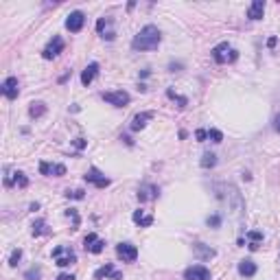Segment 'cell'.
Segmentation results:
<instances>
[{"label": "cell", "instance_id": "obj_1", "mask_svg": "<svg viewBox=\"0 0 280 280\" xmlns=\"http://www.w3.org/2000/svg\"><path fill=\"white\" fill-rule=\"evenodd\" d=\"M160 42H162L160 29L153 24H147L138 31V35H136L134 39H131V48H134V51H153V48L160 46Z\"/></svg>", "mask_w": 280, "mask_h": 280}, {"label": "cell", "instance_id": "obj_4", "mask_svg": "<svg viewBox=\"0 0 280 280\" xmlns=\"http://www.w3.org/2000/svg\"><path fill=\"white\" fill-rule=\"evenodd\" d=\"M116 254L122 262H134L136 258H138V247H136L134 243H118Z\"/></svg>", "mask_w": 280, "mask_h": 280}, {"label": "cell", "instance_id": "obj_26", "mask_svg": "<svg viewBox=\"0 0 280 280\" xmlns=\"http://www.w3.org/2000/svg\"><path fill=\"white\" fill-rule=\"evenodd\" d=\"M166 96H169V99H173V101H177V103H179V107H186V103H188V101L184 99V96L175 94V92L171 90V88H169V90H166Z\"/></svg>", "mask_w": 280, "mask_h": 280}, {"label": "cell", "instance_id": "obj_6", "mask_svg": "<svg viewBox=\"0 0 280 280\" xmlns=\"http://www.w3.org/2000/svg\"><path fill=\"white\" fill-rule=\"evenodd\" d=\"M83 247H86V252L90 254H101L105 247V241L101 239L99 234H94V232H90V234L83 239Z\"/></svg>", "mask_w": 280, "mask_h": 280}, {"label": "cell", "instance_id": "obj_25", "mask_svg": "<svg viewBox=\"0 0 280 280\" xmlns=\"http://www.w3.org/2000/svg\"><path fill=\"white\" fill-rule=\"evenodd\" d=\"M217 164V156L214 153H204V158H201V166L204 169H210V166Z\"/></svg>", "mask_w": 280, "mask_h": 280}, {"label": "cell", "instance_id": "obj_12", "mask_svg": "<svg viewBox=\"0 0 280 280\" xmlns=\"http://www.w3.org/2000/svg\"><path fill=\"white\" fill-rule=\"evenodd\" d=\"M94 278H96V280H103V278L121 280V278H122V274H121V271H116V269H114V265H112V262H107V265L99 267V269L94 271Z\"/></svg>", "mask_w": 280, "mask_h": 280}, {"label": "cell", "instance_id": "obj_22", "mask_svg": "<svg viewBox=\"0 0 280 280\" xmlns=\"http://www.w3.org/2000/svg\"><path fill=\"white\" fill-rule=\"evenodd\" d=\"M131 219H134V223H138L140 228H149L153 223V217H151V214H147L144 210H136Z\"/></svg>", "mask_w": 280, "mask_h": 280}, {"label": "cell", "instance_id": "obj_16", "mask_svg": "<svg viewBox=\"0 0 280 280\" xmlns=\"http://www.w3.org/2000/svg\"><path fill=\"white\" fill-rule=\"evenodd\" d=\"M153 118V112H142V114H136L134 121H131V131H140L147 127V122Z\"/></svg>", "mask_w": 280, "mask_h": 280}, {"label": "cell", "instance_id": "obj_8", "mask_svg": "<svg viewBox=\"0 0 280 280\" xmlns=\"http://www.w3.org/2000/svg\"><path fill=\"white\" fill-rule=\"evenodd\" d=\"M184 280H210V269L204 265H191L184 271Z\"/></svg>", "mask_w": 280, "mask_h": 280}, {"label": "cell", "instance_id": "obj_9", "mask_svg": "<svg viewBox=\"0 0 280 280\" xmlns=\"http://www.w3.org/2000/svg\"><path fill=\"white\" fill-rule=\"evenodd\" d=\"M0 90H2V94L7 96L9 101L18 99V94H20V81H18L16 77H7L2 81V86H0Z\"/></svg>", "mask_w": 280, "mask_h": 280}, {"label": "cell", "instance_id": "obj_21", "mask_svg": "<svg viewBox=\"0 0 280 280\" xmlns=\"http://www.w3.org/2000/svg\"><path fill=\"white\" fill-rule=\"evenodd\" d=\"M261 245H262V232H258V230L247 232V247L252 249V252H256Z\"/></svg>", "mask_w": 280, "mask_h": 280}, {"label": "cell", "instance_id": "obj_14", "mask_svg": "<svg viewBox=\"0 0 280 280\" xmlns=\"http://www.w3.org/2000/svg\"><path fill=\"white\" fill-rule=\"evenodd\" d=\"M96 74H99V64H96V61H92V64H88L86 68H83L81 83H83V86H90V83L96 79Z\"/></svg>", "mask_w": 280, "mask_h": 280}, {"label": "cell", "instance_id": "obj_19", "mask_svg": "<svg viewBox=\"0 0 280 280\" xmlns=\"http://www.w3.org/2000/svg\"><path fill=\"white\" fill-rule=\"evenodd\" d=\"M239 274L245 276V278H252L254 274H256V262L249 261V258H245V261L239 262Z\"/></svg>", "mask_w": 280, "mask_h": 280}, {"label": "cell", "instance_id": "obj_23", "mask_svg": "<svg viewBox=\"0 0 280 280\" xmlns=\"http://www.w3.org/2000/svg\"><path fill=\"white\" fill-rule=\"evenodd\" d=\"M195 252L201 261H208V258H212L214 254H217L212 247H204V243H195Z\"/></svg>", "mask_w": 280, "mask_h": 280}, {"label": "cell", "instance_id": "obj_11", "mask_svg": "<svg viewBox=\"0 0 280 280\" xmlns=\"http://www.w3.org/2000/svg\"><path fill=\"white\" fill-rule=\"evenodd\" d=\"M83 24H86V16H83L81 11H72L68 18H66V29L72 31V33L81 31V29H83Z\"/></svg>", "mask_w": 280, "mask_h": 280}, {"label": "cell", "instance_id": "obj_33", "mask_svg": "<svg viewBox=\"0 0 280 280\" xmlns=\"http://www.w3.org/2000/svg\"><path fill=\"white\" fill-rule=\"evenodd\" d=\"M68 197H74V199H81V197H83V191H72V192L68 191Z\"/></svg>", "mask_w": 280, "mask_h": 280}, {"label": "cell", "instance_id": "obj_17", "mask_svg": "<svg viewBox=\"0 0 280 280\" xmlns=\"http://www.w3.org/2000/svg\"><path fill=\"white\" fill-rule=\"evenodd\" d=\"M262 13H265V0H254L247 9V18L249 20H261Z\"/></svg>", "mask_w": 280, "mask_h": 280}, {"label": "cell", "instance_id": "obj_20", "mask_svg": "<svg viewBox=\"0 0 280 280\" xmlns=\"http://www.w3.org/2000/svg\"><path fill=\"white\" fill-rule=\"evenodd\" d=\"M11 175H13V177L4 179V184H7V186H11V184H16V186H20V188L29 186V177H26L22 171H16V173H11Z\"/></svg>", "mask_w": 280, "mask_h": 280}, {"label": "cell", "instance_id": "obj_31", "mask_svg": "<svg viewBox=\"0 0 280 280\" xmlns=\"http://www.w3.org/2000/svg\"><path fill=\"white\" fill-rule=\"evenodd\" d=\"M195 138L199 140V142H204V140L208 138V131H206V129H197V131H195Z\"/></svg>", "mask_w": 280, "mask_h": 280}, {"label": "cell", "instance_id": "obj_5", "mask_svg": "<svg viewBox=\"0 0 280 280\" xmlns=\"http://www.w3.org/2000/svg\"><path fill=\"white\" fill-rule=\"evenodd\" d=\"M103 101H107L109 105H116V107H125L129 103V94L125 90H114V92H103Z\"/></svg>", "mask_w": 280, "mask_h": 280}, {"label": "cell", "instance_id": "obj_35", "mask_svg": "<svg viewBox=\"0 0 280 280\" xmlns=\"http://www.w3.org/2000/svg\"><path fill=\"white\" fill-rule=\"evenodd\" d=\"M57 280H74V276H72V274H61Z\"/></svg>", "mask_w": 280, "mask_h": 280}, {"label": "cell", "instance_id": "obj_7", "mask_svg": "<svg viewBox=\"0 0 280 280\" xmlns=\"http://www.w3.org/2000/svg\"><path fill=\"white\" fill-rule=\"evenodd\" d=\"M61 51H64V39H61L59 35H55V37L46 44V48L42 51V57H44V59H55Z\"/></svg>", "mask_w": 280, "mask_h": 280}, {"label": "cell", "instance_id": "obj_18", "mask_svg": "<svg viewBox=\"0 0 280 280\" xmlns=\"http://www.w3.org/2000/svg\"><path fill=\"white\" fill-rule=\"evenodd\" d=\"M109 24H112V20H107V18H101V20L96 22V31H99L105 39H114V35H116L112 29H109Z\"/></svg>", "mask_w": 280, "mask_h": 280}, {"label": "cell", "instance_id": "obj_10", "mask_svg": "<svg viewBox=\"0 0 280 280\" xmlns=\"http://www.w3.org/2000/svg\"><path fill=\"white\" fill-rule=\"evenodd\" d=\"M83 179H86L88 184H92V186H96V188H105V186H109V179L105 177V175L101 173L99 169H90L86 175H83Z\"/></svg>", "mask_w": 280, "mask_h": 280}, {"label": "cell", "instance_id": "obj_32", "mask_svg": "<svg viewBox=\"0 0 280 280\" xmlns=\"http://www.w3.org/2000/svg\"><path fill=\"white\" fill-rule=\"evenodd\" d=\"M219 223H221V219L217 217V214H214V217H208V226H212V228H217Z\"/></svg>", "mask_w": 280, "mask_h": 280}, {"label": "cell", "instance_id": "obj_3", "mask_svg": "<svg viewBox=\"0 0 280 280\" xmlns=\"http://www.w3.org/2000/svg\"><path fill=\"white\" fill-rule=\"evenodd\" d=\"M52 261L59 267H68V265H72V262H77V254H74L72 247H68V245H59V247L52 249Z\"/></svg>", "mask_w": 280, "mask_h": 280}, {"label": "cell", "instance_id": "obj_34", "mask_svg": "<svg viewBox=\"0 0 280 280\" xmlns=\"http://www.w3.org/2000/svg\"><path fill=\"white\" fill-rule=\"evenodd\" d=\"M274 129L280 131V114H276V118H274Z\"/></svg>", "mask_w": 280, "mask_h": 280}, {"label": "cell", "instance_id": "obj_29", "mask_svg": "<svg viewBox=\"0 0 280 280\" xmlns=\"http://www.w3.org/2000/svg\"><path fill=\"white\" fill-rule=\"evenodd\" d=\"M208 138L210 140H212V142H221V140H223V134H221V131H219V129H208Z\"/></svg>", "mask_w": 280, "mask_h": 280}, {"label": "cell", "instance_id": "obj_13", "mask_svg": "<svg viewBox=\"0 0 280 280\" xmlns=\"http://www.w3.org/2000/svg\"><path fill=\"white\" fill-rule=\"evenodd\" d=\"M39 173L52 175V177H61V175H66V166L64 164H51V162H39Z\"/></svg>", "mask_w": 280, "mask_h": 280}, {"label": "cell", "instance_id": "obj_30", "mask_svg": "<svg viewBox=\"0 0 280 280\" xmlns=\"http://www.w3.org/2000/svg\"><path fill=\"white\" fill-rule=\"evenodd\" d=\"M24 278H26V280H37V278H39V269H31V271H26Z\"/></svg>", "mask_w": 280, "mask_h": 280}, {"label": "cell", "instance_id": "obj_27", "mask_svg": "<svg viewBox=\"0 0 280 280\" xmlns=\"http://www.w3.org/2000/svg\"><path fill=\"white\" fill-rule=\"evenodd\" d=\"M46 221H42V219H39V221H35V226H33V234L35 236H39V234H46Z\"/></svg>", "mask_w": 280, "mask_h": 280}, {"label": "cell", "instance_id": "obj_24", "mask_svg": "<svg viewBox=\"0 0 280 280\" xmlns=\"http://www.w3.org/2000/svg\"><path fill=\"white\" fill-rule=\"evenodd\" d=\"M44 112H46V105H44V103H39V101H37V103H31V109H29V114H31V116H33V118L42 116Z\"/></svg>", "mask_w": 280, "mask_h": 280}, {"label": "cell", "instance_id": "obj_15", "mask_svg": "<svg viewBox=\"0 0 280 280\" xmlns=\"http://www.w3.org/2000/svg\"><path fill=\"white\" fill-rule=\"evenodd\" d=\"M158 195H160V188H158V186H151V184H144V186H140V191H138V199H140V201L158 199Z\"/></svg>", "mask_w": 280, "mask_h": 280}, {"label": "cell", "instance_id": "obj_2", "mask_svg": "<svg viewBox=\"0 0 280 280\" xmlns=\"http://www.w3.org/2000/svg\"><path fill=\"white\" fill-rule=\"evenodd\" d=\"M212 57L217 64H232V61L239 59V51H236L232 44L228 42H221L212 48Z\"/></svg>", "mask_w": 280, "mask_h": 280}, {"label": "cell", "instance_id": "obj_28", "mask_svg": "<svg viewBox=\"0 0 280 280\" xmlns=\"http://www.w3.org/2000/svg\"><path fill=\"white\" fill-rule=\"evenodd\" d=\"M20 258H22V249H13V252H11V256H9V265H11V267H16L18 262H20Z\"/></svg>", "mask_w": 280, "mask_h": 280}]
</instances>
